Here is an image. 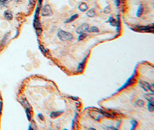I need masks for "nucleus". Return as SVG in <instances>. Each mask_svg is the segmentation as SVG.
<instances>
[{
    "instance_id": "obj_1",
    "label": "nucleus",
    "mask_w": 154,
    "mask_h": 130,
    "mask_svg": "<svg viewBox=\"0 0 154 130\" xmlns=\"http://www.w3.org/2000/svg\"><path fill=\"white\" fill-rule=\"evenodd\" d=\"M57 36L62 41H70L73 39V35L64 30H59L57 32Z\"/></svg>"
},
{
    "instance_id": "obj_2",
    "label": "nucleus",
    "mask_w": 154,
    "mask_h": 130,
    "mask_svg": "<svg viewBox=\"0 0 154 130\" xmlns=\"http://www.w3.org/2000/svg\"><path fill=\"white\" fill-rule=\"evenodd\" d=\"M53 14V11L49 5L46 4L42 8L41 11V15L42 16H50Z\"/></svg>"
},
{
    "instance_id": "obj_3",
    "label": "nucleus",
    "mask_w": 154,
    "mask_h": 130,
    "mask_svg": "<svg viewBox=\"0 0 154 130\" xmlns=\"http://www.w3.org/2000/svg\"><path fill=\"white\" fill-rule=\"evenodd\" d=\"M88 28V24H87V23H83L81 26H79V27L76 29V32L79 34H82V33H84L85 32L87 31Z\"/></svg>"
},
{
    "instance_id": "obj_4",
    "label": "nucleus",
    "mask_w": 154,
    "mask_h": 130,
    "mask_svg": "<svg viewBox=\"0 0 154 130\" xmlns=\"http://www.w3.org/2000/svg\"><path fill=\"white\" fill-rule=\"evenodd\" d=\"M89 54H90V53H88V54L86 55V57H85L83 59V60L82 61L81 63L79 64V65H78V67H77V71L79 72H81L82 71H83V69H84V66H85V63H86V60H87V58H88V57Z\"/></svg>"
},
{
    "instance_id": "obj_5",
    "label": "nucleus",
    "mask_w": 154,
    "mask_h": 130,
    "mask_svg": "<svg viewBox=\"0 0 154 130\" xmlns=\"http://www.w3.org/2000/svg\"><path fill=\"white\" fill-rule=\"evenodd\" d=\"M137 28H138L140 31H142L143 32H154V27H143V26H141V27H137Z\"/></svg>"
},
{
    "instance_id": "obj_6",
    "label": "nucleus",
    "mask_w": 154,
    "mask_h": 130,
    "mask_svg": "<svg viewBox=\"0 0 154 130\" xmlns=\"http://www.w3.org/2000/svg\"><path fill=\"white\" fill-rule=\"evenodd\" d=\"M79 9L80 10L81 12H84L87 11L88 9V6L87 5V4L85 2H81L80 4H79L78 6Z\"/></svg>"
},
{
    "instance_id": "obj_7",
    "label": "nucleus",
    "mask_w": 154,
    "mask_h": 130,
    "mask_svg": "<svg viewBox=\"0 0 154 130\" xmlns=\"http://www.w3.org/2000/svg\"><path fill=\"white\" fill-rule=\"evenodd\" d=\"M4 16L7 20H12L13 19V14L11 11H5L4 13Z\"/></svg>"
},
{
    "instance_id": "obj_8",
    "label": "nucleus",
    "mask_w": 154,
    "mask_h": 130,
    "mask_svg": "<svg viewBox=\"0 0 154 130\" xmlns=\"http://www.w3.org/2000/svg\"><path fill=\"white\" fill-rule=\"evenodd\" d=\"M140 84L144 90L145 91H147L149 90V86H150V85H149V84L147 83V82H144V81H142V82H140Z\"/></svg>"
},
{
    "instance_id": "obj_9",
    "label": "nucleus",
    "mask_w": 154,
    "mask_h": 130,
    "mask_svg": "<svg viewBox=\"0 0 154 130\" xmlns=\"http://www.w3.org/2000/svg\"><path fill=\"white\" fill-rule=\"evenodd\" d=\"M144 97H145V99H147L149 102H154V95L153 92H152V93L145 94L144 95Z\"/></svg>"
},
{
    "instance_id": "obj_10",
    "label": "nucleus",
    "mask_w": 154,
    "mask_h": 130,
    "mask_svg": "<svg viewBox=\"0 0 154 130\" xmlns=\"http://www.w3.org/2000/svg\"><path fill=\"white\" fill-rule=\"evenodd\" d=\"M20 102L22 104V105L25 107V108H28V109H31V106H30L29 102H28V101L25 98H23L20 101Z\"/></svg>"
},
{
    "instance_id": "obj_11",
    "label": "nucleus",
    "mask_w": 154,
    "mask_h": 130,
    "mask_svg": "<svg viewBox=\"0 0 154 130\" xmlns=\"http://www.w3.org/2000/svg\"><path fill=\"white\" fill-rule=\"evenodd\" d=\"M62 113L61 111H57V112H51V113L50 114V117L51 118H55L57 117H58L59 116L61 115V114Z\"/></svg>"
},
{
    "instance_id": "obj_12",
    "label": "nucleus",
    "mask_w": 154,
    "mask_h": 130,
    "mask_svg": "<svg viewBox=\"0 0 154 130\" xmlns=\"http://www.w3.org/2000/svg\"><path fill=\"white\" fill-rule=\"evenodd\" d=\"M87 16L89 17H93L95 16L96 15V12L95 11L94 9H91L88 10L87 12Z\"/></svg>"
},
{
    "instance_id": "obj_13",
    "label": "nucleus",
    "mask_w": 154,
    "mask_h": 130,
    "mask_svg": "<svg viewBox=\"0 0 154 130\" xmlns=\"http://www.w3.org/2000/svg\"><path fill=\"white\" fill-rule=\"evenodd\" d=\"M99 30L98 28L95 26H92V27H89L87 30V32H99Z\"/></svg>"
},
{
    "instance_id": "obj_14",
    "label": "nucleus",
    "mask_w": 154,
    "mask_h": 130,
    "mask_svg": "<svg viewBox=\"0 0 154 130\" xmlns=\"http://www.w3.org/2000/svg\"><path fill=\"white\" fill-rule=\"evenodd\" d=\"M108 21H109V23H110L111 26H114V27H116V26H117V21L113 18V17H109V20H108Z\"/></svg>"
},
{
    "instance_id": "obj_15",
    "label": "nucleus",
    "mask_w": 154,
    "mask_h": 130,
    "mask_svg": "<svg viewBox=\"0 0 154 130\" xmlns=\"http://www.w3.org/2000/svg\"><path fill=\"white\" fill-rule=\"evenodd\" d=\"M79 17V14H73V15L72 16L70 17V18L68 20H67V21H66L65 22V23H68L71 22V21H74V20H76V19H77V17Z\"/></svg>"
},
{
    "instance_id": "obj_16",
    "label": "nucleus",
    "mask_w": 154,
    "mask_h": 130,
    "mask_svg": "<svg viewBox=\"0 0 154 130\" xmlns=\"http://www.w3.org/2000/svg\"><path fill=\"white\" fill-rule=\"evenodd\" d=\"M142 12H143V7L142 6V5H140L139 6V8H138L137 11V13L136 15L137 17H140L141 15H142Z\"/></svg>"
},
{
    "instance_id": "obj_17",
    "label": "nucleus",
    "mask_w": 154,
    "mask_h": 130,
    "mask_svg": "<svg viewBox=\"0 0 154 130\" xmlns=\"http://www.w3.org/2000/svg\"><path fill=\"white\" fill-rule=\"evenodd\" d=\"M25 113H26L27 119H28V121H30L31 119V111H30V109H28V108H25Z\"/></svg>"
},
{
    "instance_id": "obj_18",
    "label": "nucleus",
    "mask_w": 154,
    "mask_h": 130,
    "mask_svg": "<svg viewBox=\"0 0 154 130\" xmlns=\"http://www.w3.org/2000/svg\"><path fill=\"white\" fill-rule=\"evenodd\" d=\"M136 105L139 107H142L144 105V102L142 99H138V100L136 101Z\"/></svg>"
},
{
    "instance_id": "obj_19",
    "label": "nucleus",
    "mask_w": 154,
    "mask_h": 130,
    "mask_svg": "<svg viewBox=\"0 0 154 130\" xmlns=\"http://www.w3.org/2000/svg\"><path fill=\"white\" fill-rule=\"evenodd\" d=\"M148 110L149 112H153L154 111V105H153V102H149V103L148 104V106H147Z\"/></svg>"
},
{
    "instance_id": "obj_20",
    "label": "nucleus",
    "mask_w": 154,
    "mask_h": 130,
    "mask_svg": "<svg viewBox=\"0 0 154 130\" xmlns=\"http://www.w3.org/2000/svg\"><path fill=\"white\" fill-rule=\"evenodd\" d=\"M87 37V34H85V33H82V34H80L79 35L78 37V40L79 41H81V40H83L84 39H85Z\"/></svg>"
},
{
    "instance_id": "obj_21",
    "label": "nucleus",
    "mask_w": 154,
    "mask_h": 130,
    "mask_svg": "<svg viewBox=\"0 0 154 130\" xmlns=\"http://www.w3.org/2000/svg\"><path fill=\"white\" fill-rule=\"evenodd\" d=\"M131 124H132V128H131V130H134L137 126V122L136 120H131Z\"/></svg>"
},
{
    "instance_id": "obj_22",
    "label": "nucleus",
    "mask_w": 154,
    "mask_h": 130,
    "mask_svg": "<svg viewBox=\"0 0 154 130\" xmlns=\"http://www.w3.org/2000/svg\"><path fill=\"white\" fill-rule=\"evenodd\" d=\"M103 12H104V13H105L106 14H108L109 13H110L111 12L110 7L109 6H106L104 8V9H103Z\"/></svg>"
},
{
    "instance_id": "obj_23",
    "label": "nucleus",
    "mask_w": 154,
    "mask_h": 130,
    "mask_svg": "<svg viewBox=\"0 0 154 130\" xmlns=\"http://www.w3.org/2000/svg\"><path fill=\"white\" fill-rule=\"evenodd\" d=\"M36 0H29V4L31 6H34L35 5Z\"/></svg>"
},
{
    "instance_id": "obj_24",
    "label": "nucleus",
    "mask_w": 154,
    "mask_h": 130,
    "mask_svg": "<svg viewBox=\"0 0 154 130\" xmlns=\"http://www.w3.org/2000/svg\"><path fill=\"white\" fill-rule=\"evenodd\" d=\"M38 117L40 118V119L41 120H42V121H43L44 120V117H43V116L42 115V113H39L38 114Z\"/></svg>"
},
{
    "instance_id": "obj_25",
    "label": "nucleus",
    "mask_w": 154,
    "mask_h": 130,
    "mask_svg": "<svg viewBox=\"0 0 154 130\" xmlns=\"http://www.w3.org/2000/svg\"><path fill=\"white\" fill-rule=\"evenodd\" d=\"M154 84H151V86H149V90H150L152 92H154Z\"/></svg>"
},
{
    "instance_id": "obj_26",
    "label": "nucleus",
    "mask_w": 154,
    "mask_h": 130,
    "mask_svg": "<svg viewBox=\"0 0 154 130\" xmlns=\"http://www.w3.org/2000/svg\"><path fill=\"white\" fill-rule=\"evenodd\" d=\"M2 101H0V115H1V112H2Z\"/></svg>"
},
{
    "instance_id": "obj_27",
    "label": "nucleus",
    "mask_w": 154,
    "mask_h": 130,
    "mask_svg": "<svg viewBox=\"0 0 154 130\" xmlns=\"http://www.w3.org/2000/svg\"><path fill=\"white\" fill-rule=\"evenodd\" d=\"M116 1V5L118 6L119 4V2H120L121 0H115Z\"/></svg>"
},
{
    "instance_id": "obj_28",
    "label": "nucleus",
    "mask_w": 154,
    "mask_h": 130,
    "mask_svg": "<svg viewBox=\"0 0 154 130\" xmlns=\"http://www.w3.org/2000/svg\"><path fill=\"white\" fill-rule=\"evenodd\" d=\"M8 0H0V2L1 3H5L8 1Z\"/></svg>"
},
{
    "instance_id": "obj_29",
    "label": "nucleus",
    "mask_w": 154,
    "mask_h": 130,
    "mask_svg": "<svg viewBox=\"0 0 154 130\" xmlns=\"http://www.w3.org/2000/svg\"><path fill=\"white\" fill-rule=\"evenodd\" d=\"M16 1H20V0H16Z\"/></svg>"
},
{
    "instance_id": "obj_30",
    "label": "nucleus",
    "mask_w": 154,
    "mask_h": 130,
    "mask_svg": "<svg viewBox=\"0 0 154 130\" xmlns=\"http://www.w3.org/2000/svg\"><path fill=\"white\" fill-rule=\"evenodd\" d=\"M0 50H1V49H0Z\"/></svg>"
}]
</instances>
